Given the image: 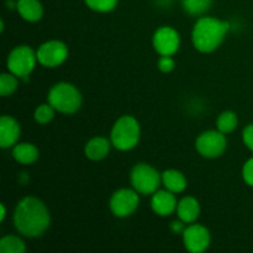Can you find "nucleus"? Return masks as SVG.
<instances>
[{"mask_svg": "<svg viewBox=\"0 0 253 253\" xmlns=\"http://www.w3.org/2000/svg\"><path fill=\"white\" fill-rule=\"evenodd\" d=\"M51 216L46 205L34 197L24 198L19 202L14 214V224L17 231L26 237H39L48 229Z\"/></svg>", "mask_w": 253, "mask_h": 253, "instance_id": "f257e3e1", "label": "nucleus"}, {"mask_svg": "<svg viewBox=\"0 0 253 253\" xmlns=\"http://www.w3.org/2000/svg\"><path fill=\"white\" fill-rule=\"evenodd\" d=\"M229 29V22L210 16L202 17L195 22L193 29V44L199 52L210 53L221 44Z\"/></svg>", "mask_w": 253, "mask_h": 253, "instance_id": "f03ea898", "label": "nucleus"}, {"mask_svg": "<svg viewBox=\"0 0 253 253\" xmlns=\"http://www.w3.org/2000/svg\"><path fill=\"white\" fill-rule=\"evenodd\" d=\"M47 99L57 111L63 114H74L82 105V95L78 89L64 82L52 86Z\"/></svg>", "mask_w": 253, "mask_h": 253, "instance_id": "7ed1b4c3", "label": "nucleus"}, {"mask_svg": "<svg viewBox=\"0 0 253 253\" xmlns=\"http://www.w3.org/2000/svg\"><path fill=\"white\" fill-rule=\"evenodd\" d=\"M140 140V125L132 116L125 115L119 119L111 130V145L120 151L135 147Z\"/></svg>", "mask_w": 253, "mask_h": 253, "instance_id": "20e7f679", "label": "nucleus"}, {"mask_svg": "<svg viewBox=\"0 0 253 253\" xmlns=\"http://www.w3.org/2000/svg\"><path fill=\"white\" fill-rule=\"evenodd\" d=\"M132 188L138 194L150 195L158 190L162 175L150 165L138 163L132 168L130 174Z\"/></svg>", "mask_w": 253, "mask_h": 253, "instance_id": "39448f33", "label": "nucleus"}, {"mask_svg": "<svg viewBox=\"0 0 253 253\" xmlns=\"http://www.w3.org/2000/svg\"><path fill=\"white\" fill-rule=\"evenodd\" d=\"M37 54L29 46H17L12 49L7 57V69L10 73L15 74L25 82L29 81V76L35 68Z\"/></svg>", "mask_w": 253, "mask_h": 253, "instance_id": "423d86ee", "label": "nucleus"}, {"mask_svg": "<svg viewBox=\"0 0 253 253\" xmlns=\"http://www.w3.org/2000/svg\"><path fill=\"white\" fill-rule=\"evenodd\" d=\"M197 151L207 158H216L226 150V137L221 131H205L195 141Z\"/></svg>", "mask_w": 253, "mask_h": 253, "instance_id": "0eeeda50", "label": "nucleus"}, {"mask_svg": "<svg viewBox=\"0 0 253 253\" xmlns=\"http://www.w3.org/2000/svg\"><path fill=\"white\" fill-rule=\"evenodd\" d=\"M37 61L44 67H49V68H54L58 67L66 61L67 56H68V48L66 44L57 40H52V41H47L40 46L37 49Z\"/></svg>", "mask_w": 253, "mask_h": 253, "instance_id": "6e6552de", "label": "nucleus"}, {"mask_svg": "<svg viewBox=\"0 0 253 253\" xmlns=\"http://www.w3.org/2000/svg\"><path fill=\"white\" fill-rule=\"evenodd\" d=\"M138 203V193L135 189H120L111 195L109 205L115 216L126 217L136 211Z\"/></svg>", "mask_w": 253, "mask_h": 253, "instance_id": "1a4fd4ad", "label": "nucleus"}, {"mask_svg": "<svg viewBox=\"0 0 253 253\" xmlns=\"http://www.w3.org/2000/svg\"><path fill=\"white\" fill-rule=\"evenodd\" d=\"M153 47L161 56H173L180 44L179 34L173 27H160L153 35Z\"/></svg>", "mask_w": 253, "mask_h": 253, "instance_id": "9d476101", "label": "nucleus"}, {"mask_svg": "<svg viewBox=\"0 0 253 253\" xmlns=\"http://www.w3.org/2000/svg\"><path fill=\"white\" fill-rule=\"evenodd\" d=\"M210 232L203 225L193 224L185 227L183 232V242L185 249L192 253H202L209 247Z\"/></svg>", "mask_w": 253, "mask_h": 253, "instance_id": "9b49d317", "label": "nucleus"}, {"mask_svg": "<svg viewBox=\"0 0 253 253\" xmlns=\"http://www.w3.org/2000/svg\"><path fill=\"white\" fill-rule=\"evenodd\" d=\"M177 200L174 194L169 190H157L153 193L151 207L152 210L160 216H168L173 211H177Z\"/></svg>", "mask_w": 253, "mask_h": 253, "instance_id": "f8f14e48", "label": "nucleus"}, {"mask_svg": "<svg viewBox=\"0 0 253 253\" xmlns=\"http://www.w3.org/2000/svg\"><path fill=\"white\" fill-rule=\"evenodd\" d=\"M20 137V125L11 116L4 115L0 119V147L9 148Z\"/></svg>", "mask_w": 253, "mask_h": 253, "instance_id": "ddd939ff", "label": "nucleus"}, {"mask_svg": "<svg viewBox=\"0 0 253 253\" xmlns=\"http://www.w3.org/2000/svg\"><path fill=\"white\" fill-rule=\"evenodd\" d=\"M177 215L185 224H192L199 217L200 205L195 198L185 197L178 203Z\"/></svg>", "mask_w": 253, "mask_h": 253, "instance_id": "4468645a", "label": "nucleus"}, {"mask_svg": "<svg viewBox=\"0 0 253 253\" xmlns=\"http://www.w3.org/2000/svg\"><path fill=\"white\" fill-rule=\"evenodd\" d=\"M16 9L20 16L30 22L39 21L43 15V7L40 0H17Z\"/></svg>", "mask_w": 253, "mask_h": 253, "instance_id": "2eb2a0df", "label": "nucleus"}, {"mask_svg": "<svg viewBox=\"0 0 253 253\" xmlns=\"http://www.w3.org/2000/svg\"><path fill=\"white\" fill-rule=\"evenodd\" d=\"M110 142L105 137H94L85 145V156L91 161H100L109 155Z\"/></svg>", "mask_w": 253, "mask_h": 253, "instance_id": "dca6fc26", "label": "nucleus"}, {"mask_svg": "<svg viewBox=\"0 0 253 253\" xmlns=\"http://www.w3.org/2000/svg\"><path fill=\"white\" fill-rule=\"evenodd\" d=\"M12 157L21 165H32L39 158V150L32 143H17L12 150Z\"/></svg>", "mask_w": 253, "mask_h": 253, "instance_id": "f3484780", "label": "nucleus"}, {"mask_svg": "<svg viewBox=\"0 0 253 253\" xmlns=\"http://www.w3.org/2000/svg\"><path fill=\"white\" fill-rule=\"evenodd\" d=\"M162 183L172 193H180L187 188V179L179 170L168 169L162 173Z\"/></svg>", "mask_w": 253, "mask_h": 253, "instance_id": "a211bd4d", "label": "nucleus"}, {"mask_svg": "<svg viewBox=\"0 0 253 253\" xmlns=\"http://www.w3.org/2000/svg\"><path fill=\"white\" fill-rule=\"evenodd\" d=\"M239 119L234 111H224L220 114V116L216 120L217 130L221 131L222 133H230L237 127Z\"/></svg>", "mask_w": 253, "mask_h": 253, "instance_id": "6ab92c4d", "label": "nucleus"}, {"mask_svg": "<svg viewBox=\"0 0 253 253\" xmlns=\"http://www.w3.org/2000/svg\"><path fill=\"white\" fill-rule=\"evenodd\" d=\"M26 251L24 241L17 236H5L0 240L1 253H24Z\"/></svg>", "mask_w": 253, "mask_h": 253, "instance_id": "aec40b11", "label": "nucleus"}, {"mask_svg": "<svg viewBox=\"0 0 253 253\" xmlns=\"http://www.w3.org/2000/svg\"><path fill=\"white\" fill-rule=\"evenodd\" d=\"M212 0H182L183 9L190 15H202L208 11Z\"/></svg>", "mask_w": 253, "mask_h": 253, "instance_id": "412c9836", "label": "nucleus"}, {"mask_svg": "<svg viewBox=\"0 0 253 253\" xmlns=\"http://www.w3.org/2000/svg\"><path fill=\"white\" fill-rule=\"evenodd\" d=\"M17 88L16 76L12 73H2L0 77V94L2 96L11 95Z\"/></svg>", "mask_w": 253, "mask_h": 253, "instance_id": "4be33fe9", "label": "nucleus"}, {"mask_svg": "<svg viewBox=\"0 0 253 253\" xmlns=\"http://www.w3.org/2000/svg\"><path fill=\"white\" fill-rule=\"evenodd\" d=\"M54 111H56V109H54L49 103L42 104V105H40L39 108L35 110V120L39 124H42V125L48 124L49 121L54 118Z\"/></svg>", "mask_w": 253, "mask_h": 253, "instance_id": "5701e85b", "label": "nucleus"}, {"mask_svg": "<svg viewBox=\"0 0 253 253\" xmlns=\"http://www.w3.org/2000/svg\"><path fill=\"white\" fill-rule=\"evenodd\" d=\"M84 1H85L86 6L94 11L108 12L115 9L119 0H84Z\"/></svg>", "mask_w": 253, "mask_h": 253, "instance_id": "b1692460", "label": "nucleus"}, {"mask_svg": "<svg viewBox=\"0 0 253 253\" xmlns=\"http://www.w3.org/2000/svg\"><path fill=\"white\" fill-rule=\"evenodd\" d=\"M174 61L170 56H161V58L158 59V68L163 73H169L174 69Z\"/></svg>", "mask_w": 253, "mask_h": 253, "instance_id": "393cba45", "label": "nucleus"}, {"mask_svg": "<svg viewBox=\"0 0 253 253\" xmlns=\"http://www.w3.org/2000/svg\"><path fill=\"white\" fill-rule=\"evenodd\" d=\"M242 177L246 184L253 187V158H250L242 168Z\"/></svg>", "mask_w": 253, "mask_h": 253, "instance_id": "a878e982", "label": "nucleus"}, {"mask_svg": "<svg viewBox=\"0 0 253 253\" xmlns=\"http://www.w3.org/2000/svg\"><path fill=\"white\" fill-rule=\"evenodd\" d=\"M242 138H244V142L247 146V148H250L253 152V124L245 127Z\"/></svg>", "mask_w": 253, "mask_h": 253, "instance_id": "bb28decb", "label": "nucleus"}, {"mask_svg": "<svg viewBox=\"0 0 253 253\" xmlns=\"http://www.w3.org/2000/svg\"><path fill=\"white\" fill-rule=\"evenodd\" d=\"M184 224L185 222H183L182 220L180 221H173L172 224H170V230H172L174 234H180V232H184L185 227H184Z\"/></svg>", "mask_w": 253, "mask_h": 253, "instance_id": "cd10ccee", "label": "nucleus"}, {"mask_svg": "<svg viewBox=\"0 0 253 253\" xmlns=\"http://www.w3.org/2000/svg\"><path fill=\"white\" fill-rule=\"evenodd\" d=\"M5 215H6V210H5V205L1 204V215H0V220H4L5 219Z\"/></svg>", "mask_w": 253, "mask_h": 253, "instance_id": "c85d7f7f", "label": "nucleus"}]
</instances>
